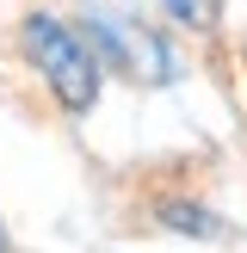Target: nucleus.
<instances>
[{"mask_svg": "<svg viewBox=\"0 0 247 253\" xmlns=\"http://www.w3.org/2000/svg\"><path fill=\"white\" fill-rule=\"evenodd\" d=\"M25 43H31L37 68H43V81L56 86L62 105H74V111L93 105V93H99V68H93V56H86V43H81L62 19L31 12V19H25Z\"/></svg>", "mask_w": 247, "mask_h": 253, "instance_id": "f257e3e1", "label": "nucleus"}, {"mask_svg": "<svg viewBox=\"0 0 247 253\" xmlns=\"http://www.w3.org/2000/svg\"><path fill=\"white\" fill-rule=\"evenodd\" d=\"M93 31H99V43H105L124 68H136L142 81H161V74H167V49H161L155 31H142V19H130V12H99Z\"/></svg>", "mask_w": 247, "mask_h": 253, "instance_id": "f03ea898", "label": "nucleus"}, {"mask_svg": "<svg viewBox=\"0 0 247 253\" xmlns=\"http://www.w3.org/2000/svg\"><path fill=\"white\" fill-rule=\"evenodd\" d=\"M173 6V19H185V25H210L216 19V0H167Z\"/></svg>", "mask_w": 247, "mask_h": 253, "instance_id": "7ed1b4c3", "label": "nucleus"}]
</instances>
